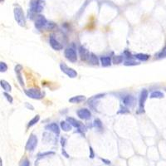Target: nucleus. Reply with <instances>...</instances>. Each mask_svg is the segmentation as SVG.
Returning <instances> with one entry per match:
<instances>
[{"label":"nucleus","mask_w":166,"mask_h":166,"mask_svg":"<svg viewBox=\"0 0 166 166\" xmlns=\"http://www.w3.org/2000/svg\"><path fill=\"white\" fill-rule=\"evenodd\" d=\"M46 130L53 131V133H55L57 135H58L60 133V128H59V126H57V124H56V123H52V124L47 126H46Z\"/></svg>","instance_id":"f8f14e48"},{"label":"nucleus","mask_w":166,"mask_h":166,"mask_svg":"<svg viewBox=\"0 0 166 166\" xmlns=\"http://www.w3.org/2000/svg\"><path fill=\"white\" fill-rule=\"evenodd\" d=\"M17 76H18V82L21 84V86L23 87V86H24V82H23V80H22V76H21V72H18V73H17Z\"/></svg>","instance_id":"cd10ccee"},{"label":"nucleus","mask_w":166,"mask_h":166,"mask_svg":"<svg viewBox=\"0 0 166 166\" xmlns=\"http://www.w3.org/2000/svg\"><path fill=\"white\" fill-rule=\"evenodd\" d=\"M1 87L4 88V90H5L6 92H10L12 90L11 86L9 85V82H7L4 80H2L1 81Z\"/></svg>","instance_id":"6ab92c4d"},{"label":"nucleus","mask_w":166,"mask_h":166,"mask_svg":"<svg viewBox=\"0 0 166 166\" xmlns=\"http://www.w3.org/2000/svg\"><path fill=\"white\" fill-rule=\"evenodd\" d=\"M101 61L102 66H108L111 64V59L109 57H101Z\"/></svg>","instance_id":"dca6fc26"},{"label":"nucleus","mask_w":166,"mask_h":166,"mask_svg":"<svg viewBox=\"0 0 166 166\" xmlns=\"http://www.w3.org/2000/svg\"><path fill=\"white\" fill-rule=\"evenodd\" d=\"M85 100H86V97L84 96H76L70 98L69 101L71 103H79V102L85 101Z\"/></svg>","instance_id":"2eb2a0df"},{"label":"nucleus","mask_w":166,"mask_h":166,"mask_svg":"<svg viewBox=\"0 0 166 166\" xmlns=\"http://www.w3.org/2000/svg\"><path fill=\"white\" fill-rule=\"evenodd\" d=\"M89 61H90L92 64H93V65H98V64H99V59H98V57H96L95 54H93V53H91V54H90Z\"/></svg>","instance_id":"f3484780"},{"label":"nucleus","mask_w":166,"mask_h":166,"mask_svg":"<svg viewBox=\"0 0 166 166\" xmlns=\"http://www.w3.org/2000/svg\"><path fill=\"white\" fill-rule=\"evenodd\" d=\"M77 115L81 119L83 120H88L91 118L92 113L90 112V110L87 109H81L77 111Z\"/></svg>","instance_id":"1a4fd4ad"},{"label":"nucleus","mask_w":166,"mask_h":166,"mask_svg":"<svg viewBox=\"0 0 166 166\" xmlns=\"http://www.w3.org/2000/svg\"><path fill=\"white\" fill-rule=\"evenodd\" d=\"M123 103L126 106H131L135 103V98L131 96H126L125 98H123Z\"/></svg>","instance_id":"ddd939ff"},{"label":"nucleus","mask_w":166,"mask_h":166,"mask_svg":"<svg viewBox=\"0 0 166 166\" xmlns=\"http://www.w3.org/2000/svg\"><path fill=\"white\" fill-rule=\"evenodd\" d=\"M127 110L126 108H124V107H121V110H120L118 113H123V112H129L128 110Z\"/></svg>","instance_id":"473e14b6"},{"label":"nucleus","mask_w":166,"mask_h":166,"mask_svg":"<svg viewBox=\"0 0 166 166\" xmlns=\"http://www.w3.org/2000/svg\"><path fill=\"white\" fill-rule=\"evenodd\" d=\"M38 144V138L35 135H31L28 140L27 141L26 149L28 151H32Z\"/></svg>","instance_id":"20e7f679"},{"label":"nucleus","mask_w":166,"mask_h":166,"mask_svg":"<svg viewBox=\"0 0 166 166\" xmlns=\"http://www.w3.org/2000/svg\"><path fill=\"white\" fill-rule=\"evenodd\" d=\"M55 154L54 152H52V151H48V152H44V153H41L38 154V159H42V158L47 157V156H49V155H53Z\"/></svg>","instance_id":"5701e85b"},{"label":"nucleus","mask_w":166,"mask_h":166,"mask_svg":"<svg viewBox=\"0 0 166 166\" xmlns=\"http://www.w3.org/2000/svg\"><path fill=\"white\" fill-rule=\"evenodd\" d=\"M150 97L151 98H163L164 97V94L162 93L161 92H154L151 93V95H150Z\"/></svg>","instance_id":"4be33fe9"},{"label":"nucleus","mask_w":166,"mask_h":166,"mask_svg":"<svg viewBox=\"0 0 166 166\" xmlns=\"http://www.w3.org/2000/svg\"><path fill=\"white\" fill-rule=\"evenodd\" d=\"M60 67H61V70L66 74L69 77L71 78H75V77H77V72L74 70V69H72V68H71L69 67L68 66H66V64L64 63H61L60 64Z\"/></svg>","instance_id":"7ed1b4c3"},{"label":"nucleus","mask_w":166,"mask_h":166,"mask_svg":"<svg viewBox=\"0 0 166 166\" xmlns=\"http://www.w3.org/2000/svg\"><path fill=\"white\" fill-rule=\"evenodd\" d=\"M61 130H63L64 131H69L71 130V126L70 123L66 122V121H61Z\"/></svg>","instance_id":"a211bd4d"},{"label":"nucleus","mask_w":166,"mask_h":166,"mask_svg":"<svg viewBox=\"0 0 166 166\" xmlns=\"http://www.w3.org/2000/svg\"><path fill=\"white\" fill-rule=\"evenodd\" d=\"M21 166H29V161L28 160H24L21 164Z\"/></svg>","instance_id":"2f4dec72"},{"label":"nucleus","mask_w":166,"mask_h":166,"mask_svg":"<svg viewBox=\"0 0 166 166\" xmlns=\"http://www.w3.org/2000/svg\"><path fill=\"white\" fill-rule=\"evenodd\" d=\"M4 96H5V97H6V98L9 100V101L10 102V103H12V102H13V97L10 96V95H9L8 93L4 92Z\"/></svg>","instance_id":"c756f323"},{"label":"nucleus","mask_w":166,"mask_h":166,"mask_svg":"<svg viewBox=\"0 0 166 166\" xmlns=\"http://www.w3.org/2000/svg\"><path fill=\"white\" fill-rule=\"evenodd\" d=\"M138 63L136 61H126L125 62V65L126 66H136L137 65Z\"/></svg>","instance_id":"c85d7f7f"},{"label":"nucleus","mask_w":166,"mask_h":166,"mask_svg":"<svg viewBox=\"0 0 166 166\" xmlns=\"http://www.w3.org/2000/svg\"><path fill=\"white\" fill-rule=\"evenodd\" d=\"M49 43H50L51 47H52L54 50H56V51H59V50H61V48H62V45H61L58 41H57V39H56L53 36H52V37L50 38Z\"/></svg>","instance_id":"9d476101"},{"label":"nucleus","mask_w":166,"mask_h":166,"mask_svg":"<svg viewBox=\"0 0 166 166\" xmlns=\"http://www.w3.org/2000/svg\"><path fill=\"white\" fill-rule=\"evenodd\" d=\"M65 57L71 62H75L77 60V53L73 48H66L65 50Z\"/></svg>","instance_id":"6e6552de"},{"label":"nucleus","mask_w":166,"mask_h":166,"mask_svg":"<svg viewBox=\"0 0 166 166\" xmlns=\"http://www.w3.org/2000/svg\"><path fill=\"white\" fill-rule=\"evenodd\" d=\"M121 61H122V57L121 56H116L113 58V62L115 64H118L120 62H121Z\"/></svg>","instance_id":"bb28decb"},{"label":"nucleus","mask_w":166,"mask_h":166,"mask_svg":"<svg viewBox=\"0 0 166 166\" xmlns=\"http://www.w3.org/2000/svg\"><path fill=\"white\" fill-rule=\"evenodd\" d=\"M49 22L47 21V19L44 18L43 15L38 16V18L35 21V27L38 29H43L44 27H48Z\"/></svg>","instance_id":"39448f33"},{"label":"nucleus","mask_w":166,"mask_h":166,"mask_svg":"<svg viewBox=\"0 0 166 166\" xmlns=\"http://www.w3.org/2000/svg\"><path fill=\"white\" fill-rule=\"evenodd\" d=\"M148 96V92L146 90H143L140 96V100H139V113L144 112V102L147 99Z\"/></svg>","instance_id":"0eeeda50"},{"label":"nucleus","mask_w":166,"mask_h":166,"mask_svg":"<svg viewBox=\"0 0 166 166\" xmlns=\"http://www.w3.org/2000/svg\"><path fill=\"white\" fill-rule=\"evenodd\" d=\"M22 66L21 65L16 66V67H15V71H16V73L21 72V70H22Z\"/></svg>","instance_id":"7c9ffc66"},{"label":"nucleus","mask_w":166,"mask_h":166,"mask_svg":"<svg viewBox=\"0 0 166 166\" xmlns=\"http://www.w3.org/2000/svg\"><path fill=\"white\" fill-rule=\"evenodd\" d=\"M43 9V3L40 0H32L30 4V10L33 13L41 12Z\"/></svg>","instance_id":"f03ea898"},{"label":"nucleus","mask_w":166,"mask_h":166,"mask_svg":"<svg viewBox=\"0 0 166 166\" xmlns=\"http://www.w3.org/2000/svg\"><path fill=\"white\" fill-rule=\"evenodd\" d=\"M94 126L97 127L98 129H100L102 127V124H101V121L100 120H98V119H96L95 120V121H94Z\"/></svg>","instance_id":"a878e982"},{"label":"nucleus","mask_w":166,"mask_h":166,"mask_svg":"<svg viewBox=\"0 0 166 166\" xmlns=\"http://www.w3.org/2000/svg\"><path fill=\"white\" fill-rule=\"evenodd\" d=\"M66 121H67L68 123H70L71 126L76 127V128H78V129H81V127H82V125H81V124H80V123H79L77 120H75L74 118L68 117V118H66Z\"/></svg>","instance_id":"4468645a"},{"label":"nucleus","mask_w":166,"mask_h":166,"mask_svg":"<svg viewBox=\"0 0 166 166\" xmlns=\"http://www.w3.org/2000/svg\"><path fill=\"white\" fill-rule=\"evenodd\" d=\"M79 53H80V57L82 60H89V57H90V54L88 53V51L84 48V47H80L79 48Z\"/></svg>","instance_id":"9b49d317"},{"label":"nucleus","mask_w":166,"mask_h":166,"mask_svg":"<svg viewBox=\"0 0 166 166\" xmlns=\"http://www.w3.org/2000/svg\"><path fill=\"white\" fill-rule=\"evenodd\" d=\"M90 151H91V155H90V157L91 158H94V152H93V150H92V148H90Z\"/></svg>","instance_id":"72a5a7b5"},{"label":"nucleus","mask_w":166,"mask_h":166,"mask_svg":"<svg viewBox=\"0 0 166 166\" xmlns=\"http://www.w3.org/2000/svg\"><path fill=\"white\" fill-rule=\"evenodd\" d=\"M14 17L20 26H25L26 20H25V17H24V13L20 7H17L14 9Z\"/></svg>","instance_id":"f257e3e1"},{"label":"nucleus","mask_w":166,"mask_h":166,"mask_svg":"<svg viewBox=\"0 0 166 166\" xmlns=\"http://www.w3.org/2000/svg\"><path fill=\"white\" fill-rule=\"evenodd\" d=\"M157 57H159V58H162V57H166V46L164 48V49L162 50L160 53H159L157 55Z\"/></svg>","instance_id":"393cba45"},{"label":"nucleus","mask_w":166,"mask_h":166,"mask_svg":"<svg viewBox=\"0 0 166 166\" xmlns=\"http://www.w3.org/2000/svg\"><path fill=\"white\" fill-rule=\"evenodd\" d=\"M40 120V116L38 115H36L35 117L33 119H32L30 121H29V123H28V125H27V127L29 128V127L32 126H34L35 124H37V123Z\"/></svg>","instance_id":"412c9836"},{"label":"nucleus","mask_w":166,"mask_h":166,"mask_svg":"<svg viewBox=\"0 0 166 166\" xmlns=\"http://www.w3.org/2000/svg\"><path fill=\"white\" fill-rule=\"evenodd\" d=\"M25 94L28 97L32 99H42L43 97V94H42L38 89H29L25 91Z\"/></svg>","instance_id":"423d86ee"},{"label":"nucleus","mask_w":166,"mask_h":166,"mask_svg":"<svg viewBox=\"0 0 166 166\" xmlns=\"http://www.w3.org/2000/svg\"><path fill=\"white\" fill-rule=\"evenodd\" d=\"M135 57L136 59L140 60V61H147L149 59V56L146 55V54H143V53H140V54H136L135 55Z\"/></svg>","instance_id":"aec40b11"},{"label":"nucleus","mask_w":166,"mask_h":166,"mask_svg":"<svg viewBox=\"0 0 166 166\" xmlns=\"http://www.w3.org/2000/svg\"><path fill=\"white\" fill-rule=\"evenodd\" d=\"M7 69H8V66H7V65L5 64L4 62V61L0 62V71L1 72H4V71H7Z\"/></svg>","instance_id":"b1692460"},{"label":"nucleus","mask_w":166,"mask_h":166,"mask_svg":"<svg viewBox=\"0 0 166 166\" xmlns=\"http://www.w3.org/2000/svg\"><path fill=\"white\" fill-rule=\"evenodd\" d=\"M102 161L105 162V164H107V165H110V162L109 160H104V159H102Z\"/></svg>","instance_id":"f704fd0d"}]
</instances>
